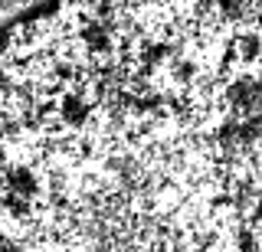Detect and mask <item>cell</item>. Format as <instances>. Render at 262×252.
Segmentation results:
<instances>
[{
	"mask_svg": "<svg viewBox=\"0 0 262 252\" xmlns=\"http://www.w3.org/2000/svg\"><path fill=\"white\" fill-rule=\"evenodd\" d=\"M0 252H262L259 0H56L0 33Z\"/></svg>",
	"mask_w": 262,
	"mask_h": 252,
	"instance_id": "1",
	"label": "cell"
}]
</instances>
